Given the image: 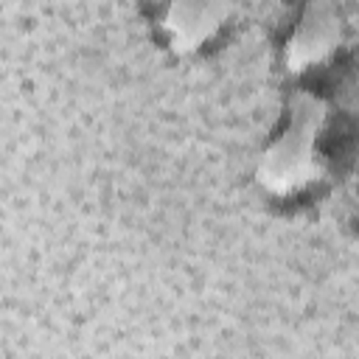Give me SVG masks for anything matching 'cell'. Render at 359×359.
Here are the masks:
<instances>
[{
	"label": "cell",
	"instance_id": "cell-3",
	"mask_svg": "<svg viewBox=\"0 0 359 359\" xmlns=\"http://www.w3.org/2000/svg\"><path fill=\"white\" fill-rule=\"evenodd\" d=\"M233 14V0H168L160 28L174 53L191 56L219 36Z\"/></svg>",
	"mask_w": 359,
	"mask_h": 359
},
{
	"label": "cell",
	"instance_id": "cell-1",
	"mask_svg": "<svg viewBox=\"0 0 359 359\" xmlns=\"http://www.w3.org/2000/svg\"><path fill=\"white\" fill-rule=\"evenodd\" d=\"M325 98L309 90H297L289 98V112L280 135L261 151L255 163V182L269 196H294L323 180L325 163L317 143L325 132Z\"/></svg>",
	"mask_w": 359,
	"mask_h": 359
},
{
	"label": "cell",
	"instance_id": "cell-2",
	"mask_svg": "<svg viewBox=\"0 0 359 359\" xmlns=\"http://www.w3.org/2000/svg\"><path fill=\"white\" fill-rule=\"evenodd\" d=\"M342 45V17L334 0H306L297 25L283 45V65L292 76H303L325 65Z\"/></svg>",
	"mask_w": 359,
	"mask_h": 359
}]
</instances>
